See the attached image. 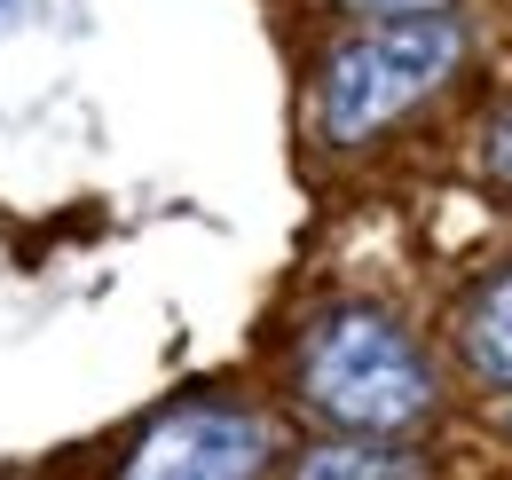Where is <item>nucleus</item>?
I'll return each instance as SVG.
<instances>
[{
  "mask_svg": "<svg viewBox=\"0 0 512 480\" xmlns=\"http://www.w3.org/2000/svg\"><path fill=\"white\" fill-rule=\"evenodd\" d=\"M300 394L347 433H410L434 418V370L426 355L371 307H347L308 331Z\"/></svg>",
  "mask_w": 512,
  "mask_h": 480,
  "instance_id": "nucleus-1",
  "label": "nucleus"
},
{
  "mask_svg": "<svg viewBox=\"0 0 512 480\" xmlns=\"http://www.w3.org/2000/svg\"><path fill=\"white\" fill-rule=\"evenodd\" d=\"M465 56L457 16H402V24H371L347 48H331L323 63L316 119L331 142H371L379 126H394L410 103H426Z\"/></svg>",
  "mask_w": 512,
  "mask_h": 480,
  "instance_id": "nucleus-2",
  "label": "nucleus"
},
{
  "mask_svg": "<svg viewBox=\"0 0 512 480\" xmlns=\"http://www.w3.org/2000/svg\"><path fill=\"white\" fill-rule=\"evenodd\" d=\"M268 473V425L229 402H182L134 441L119 480H260Z\"/></svg>",
  "mask_w": 512,
  "mask_h": 480,
  "instance_id": "nucleus-3",
  "label": "nucleus"
},
{
  "mask_svg": "<svg viewBox=\"0 0 512 480\" xmlns=\"http://www.w3.org/2000/svg\"><path fill=\"white\" fill-rule=\"evenodd\" d=\"M457 347H465V362H473V378L512 386V276H497L481 300L465 307V331H457Z\"/></svg>",
  "mask_w": 512,
  "mask_h": 480,
  "instance_id": "nucleus-4",
  "label": "nucleus"
},
{
  "mask_svg": "<svg viewBox=\"0 0 512 480\" xmlns=\"http://www.w3.org/2000/svg\"><path fill=\"white\" fill-rule=\"evenodd\" d=\"M292 480H418V465L379 441H331V449H308L292 465Z\"/></svg>",
  "mask_w": 512,
  "mask_h": 480,
  "instance_id": "nucleus-5",
  "label": "nucleus"
},
{
  "mask_svg": "<svg viewBox=\"0 0 512 480\" xmlns=\"http://www.w3.org/2000/svg\"><path fill=\"white\" fill-rule=\"evenodd\" d=\"M339 8H355V16H379V24H402V16H442L449 0H339Z\"/></svg>",
  "mask_w": 512,
  "mask_h": 480,
  "instance_id": "nucleus-6",
  "label": "nucleus"
}]
</instances>
